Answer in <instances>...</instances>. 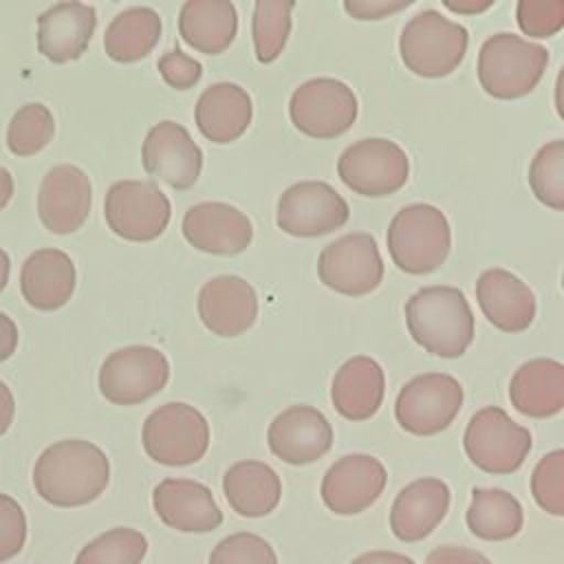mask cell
<instances>
[{
    "label": "cell",
    "instance_id": "obj_1",
    "mask_svg": "<svg viewBox=\"0 0 564 564\" xmlns=\"http://www.w3.org/2000/svg\"><path fill=\"white\" fill-rule=\"evenodd\" d=\"M110 480L106 454L90 441L66 438L48 445L35 460L33 487L53 507H82L104 494Z\"/></svg>",
    "mask_w": 564,
    "mask_h": 564
},
{
    "label": "cell",
    "instance_id": "obj_2",
    "mask_svg": "<svg viewBox=\"0 0 564 564\" xmlns=\"http://www.w3.org/2000/svg\"><path fill=\"white\" fill-rule=\"evenodd\" d=\"M412 339L430 355L454 359L474 341V313L456 286H425L405 302Z\"/></svg>",
    "mask_w": 564,
    "mask_h": 564
},
{
    "label": "cell",
    "instance_id": "obj_3",
    "mask_svg": "<svg viewBox=\"0 0 564 564\" xmlns=\"http://www.w3.org/2000/svg\"><path fill=\"white\" fill-rule=\"evenodd\" d=\"M392 262L410 273L436 271L449 253L452 231L445 214L427 203L405 205L394 214L386 234Z\"/></svg>",
    "mask_w": 564,
    "mask_h": 564
},
{
    "label": "cell",
    "instance_id": "obj_4",
    "mask_svg": "<svg viewBox=\"0 0 564 564\" xmlns=\"http://www.w3.org/2000/svg\"><path fill=\"white\" fill-rule=\"evenodd\" d=\"M549 51L513 33L489 35L478 51V82L496 99L529 95L542 79Z\"/></svg>",
    "mask_w": 564,
    "mask_h": 564
},
{
    "label": "cell",
    "instance_id": "obj_5",
    "mask_svg": "<svg viewBox=\"0 0 564 564\" xmlns=\"http://www.w3.org/2000/svg\"><path fill=\"white\" fill-rule=\"evenodd\" d=\"M467 29L434 9L410 18L399 37L403 64L421 77H445L456 70L467 53Z\"/></svg>",
    "mask_w": 564,
    "mask_h": 564
},
{
    "label": "cell",
    "instance_id": "obj_6",
    "mask_svg": "<svg viewBox=\"0 0 564 564\" xmlns=\"http://www.w3.org/2000/svg\"><path fill=\"white\" fill-rule=\"evenodd\" d=\"M141 441L152 460L167 467H183L205 456L209 447V425L194 405L165 403L145 419Z\"/></svg>",
    "mask_w": 564,
    "mask_h": 564
},
{
    "label": "cell",
    "instance_id": "obj_7",
    "mask_svg": "<svg viewBox=\"0 0 564 564\" xmlns=\"http://www.w3.org/2000/svg\"><path fill=\"white\" fill-rule=\"evenodd\" d=\"M467 458L487 474L516 471L531 452V432L518 425L502 408L478 410L463 436Z\"/></svg>",
    "mask_w": 564,
    "mask_h": 564
},
{
    "label": "cell",
    "instance_id": "obj_8",
    "mask_svg": "<svg viewBox=\"0 0 564 564\" xmlns=\"http://www.w3.org/2000/svg\"><path fill=\"white\" fill-rule=\"evenodd\" d=\"M463 397V386L447 372L416 375L397 394V423L416 436L438 434L460 412Z\"/></svg>",
    "mask_w": 564,
    "mask_h": 564
},
{
    "label": "cell",
    "instance_id": "obj_9",
    "mask_svg": "<svg viewBox=\"0 0 564 564\" xmlns=\"http://www.w3.org/2000/svg\"><path fill=\"white\" fill-rule=\"evenodd\" d=\"M337 174L355 194L381 198L405 185L410 161L405 150L390 139H361L341 152Z\"/></svg>",
    "mask_w": 564,
    "mask_h": 564
},
{
    "label": "cell",
    "instance_id": "obj_10",
    "mask_svg": "<svg viewBox=\"0 0 564 564\" xmlns=\"http://www.w3.org/2000/svg\"><path fill=\"white\" fill-rule=\"evenodd\" d=\"M170 200L152 181H117L108 187L104 216L112 234L132 242L159 238L170 223Z\"/></svg>",
    "mask_w": 564,
    "mask_h": 564
},
{
    "label": "cell",
    "instance_id": "obj_11",
    "mask_svg": "<svg viewBox=\"0 0 564 564\" xmlns=\"http://www.w3.org/2000/svg\"><path fill=\"white\" fill-rule=\"evenodd\" d=\"M352 88L333 77H315L293 90L289 115L293 126L313 139H335L357 119Z\"/></svg>",
    "mask_w": 564,
    "mask_h": 564
},
{
    "label": "cell",
    "instance_id": "obj_12",
    "mask_svg": "<svg viewBox=\"0 0 564 564\" xmlns=\"http://www.w3.org/2000/svg\"><path fill=\"white\" fill-rule=\"evenodd\" d=\"M170 379L167 357L152 346H126L106 357L99 392L115 405H137L159 394Z\"/></svg>",
    "mask_w": 564,
    "mask_h": 564
},
{
    "label": "cell",
    "instance_id": "obj_13",
    "mask_svg": "<svg viewBox=\"0 0 564 564\" xmlns=\"http://www.w3.org/2000/svg\"><path fill=\"white\" fill-rule=\"evenodd\" d=\"M317 275L335 293L359 297L375 291L383 280V260L377 240L355 231L326 245L317 258Z\"/></svg>",
    "mask_w": 564,
    "mask_h": 564
},
{
    "label": "cell",
    "instance_id": "obj_14",
    "mask_svg": "<svg viewBox=\"0 0 564 564\" xmlns=\"http://www.w3.org/2000/svg\"><path fill=\"white\" fill-rule=\"evenodd\" d=\"M348 203L324 181H300L278 200L275 223L295 238H317L339 229L348 220Z\"/></svg>",
    "mask_w": 564,
    "mask_h": 564
},
{
    "label": "cell",
    "instance_id": "obj_15",
    "mask_svg": "<svg viewBox=\"0 0 564 564\" xmlns=\"http://www.w3.org/2000/svg\"><path fill=\"white\" fill-rule=\"evenodd\" d=\"M143 170L172 189H189L203 170V152L176 121L154 123L141 148Z\"/></svg>",
    "mask_w": 564,
    "mask_h": 564
},
{
    "label": "cell",
    "instance_id": "obj_16",
    "mask_svg": "<svg viewBox=\"0 0 564 564\" xmlns=\"http://www.w3.org/2000/svg\"><path fill=\"white\" fill-rule=\"evenodd\" d=\"M386 480L388 474L379 458L348 454L326 469L322 478V500L333 513H361L383 494Z\"/></svg>",
    "mask_w": 564,
    "mask_h": 564
},
{
    "label": "cell",
    "instance_id": "obj_17",
    "mask_svg": "<svg viewBox=\"0 0 564 564\" xmlns=\"http://www.w3.org/2000/svg\"><path fill=\"white\" fill-rule=\"evenodd\" d=\"M93 187L88 174L70 163L46 172L37 192V216L53 234L77 231L90 212Z\"/></svg>",
    "mask_w": 564,
    "mask_h": 564
},
{
    "label": "cell",
    "instance_id": "obj_18",
    "mask_svg": "<svg viewBox=\"0 0 564 564\" xmlns=\"http://www.w3.org/2000/svg\"><path fill=\"white\" fill-rule=\"evenodd\" d=\"M267 443L280 460L289 465H308L330 449L333 427L317 408L291 405L271 421Z\"/></svg>",
    "mask_w": 564,
    "mask_h": 564
},
{
    "label": "cell",
    "instance_id": "obj_19",
    "mask_svg": "<svg viewBox=\"0 0 564 564\" xmlns=\"http://www.w3.org/2000/svg\"><path fill=\"white\" fill-rule=\"evenodd\" d=\"M185 240L205 253L236 256L251 245V220L229 203H198L183 216Z\"/></svg>",
    "mask_w": 564,
    "mask_h": 564
},
{
    "label": "cell",
    "instance_id": "obj_20",
    "mask_svg": "<svg viewBox=\"0 0 564 564\" xmlns=\"http://www.w3.org/2000/svg\"><path fill=\"white\" fill-rule=\"evenodd\" d=\"M198 317L220 337H238L258 317V295L240 275H218L198 291Z\"/></svg>",
    "mask_w": 564,
    "mask_h": 564
},
{
    "label": "cell",
    "instance_id": "obj_21",
    "mask_svg": "<svg viewBox=\"0 0 564 564\" xmlns=\"http://www.w3.org/2000/svg\"><path fill=\"white\" fill-rule=\"evenodd\" d=\"M152 505L163 524L183 533H207L223 524V511L212 491L189 478H165L152 491Z\"/></svg>",
    "mask_w": 564,
    "mask_h": 564
},
{
    "label": "cell",
    "instance_id": "obj_22",
    "mask_svg": "<svg viewBox=\"0 0 564 564\" xmlns=\"http://www.w3.org/2000/svg\"><path fill=\"white\" fill-rule=\"evenodd\" d=\"M97 26L95 7L57 2L37 15V51L53 64L79 59Z\"/></svg>",
    "mask_w": 564,
    "mask_h": 564
},
{
    "label": "cell",
    "instance_id": "obj_23",
    "mask_svg": "<svg viewBox=\"0 0 564 564\" xmlns=\"http://www.w3.org/2000/svg\"><path fill=\"white\" fill-rule=\"evenodd\" d=\"M476 300L482 315L505 333H522L535 319L533 291L507 269H487L476 282Z\"/></svg>",
    "mask_w": 564,
    "mask_h": 564
},
{
    "label": "cell",
    "instance_id": "obj_24",
    "mask_svg": "<svg viewBox=\"0 0 564 564\" xmlns=\"http://www.w3.org/2000/svg\"><path fill=\"white\" fill-rule=\"evenodd\" d=\"M449 509V487L441 478H419L405 485L390 509V529L401 542L427 538Z\"/></svg>",
    "mask_w": 564,
    "mask_h": 564
},
{
    "label": "cell",
    "instance_id": "obj_25",
    "mask_svg": "<svg viewBox=\"0 0 564 564\" xmlns=\"http://www.w3.org/2000/svg\"><path fill=\"white\" fill-rule=\"evenodd\" d=\"M253 106L249 93L234 82L205 88L194 108L196 128L212 143H231L249 128Z\"/></svg>",
    "mask_w": 564,
    "mask_h": 564
},
{
    "label": "cell",
    "instance_id": "obj_26",
    "mask_svg": "<svg viewBox=\"0 0 564 564\" xmlns=\"http://www.w3.org/2000/svg\"><path fill=\"white\" fill-rule=\"evenodd\" d=\"M75 264L62 249L33 251L20 271V291L37 311L62 308L75 291Z\"/></svg>",
    "mask_w": 564,
    "mask_h": 564
},
{
    "label": "cell",
    "instance_id": "obj_27",
    "mask_svg": "<svg viewBox=\"0 0 564 564\" xmlns=\"http://www.w3.org/2000/svg\"><path fill=\"white\" fill-rule=\"evenodd\" d=\"M511 405L531 419H546L564 408V366L538 357L524 361L509 381Z\"/></svg>",
    "mask_w": 564,
    "mask_h": 564
},
{
    "label": "cell",
    "instance_id": "obj_28",
    "mask_svg": "<svg viewBox=\"0 0 564 564\" xmlns=\"http://www.w3.org/2000/svg\"><path fill=\"white\" fill-rule=\"evenodd\" d=\"M383 392V370L372 357L366 355H357L341 364L330 386L333 405L348 421H366L377 414Z\"/></svg>",
    "mask_w": 564,
    "mask_h": 564
},
{
    "label": "cell",
    "instance_id": "obj_29",
    "mask_svg": "<svg viewBox=\"0 0 564 564\" xmlns=\"http://www.w3.org/2000/svg\"><path fill=\"white\" fill-rule=\"evenodd\" d=\"M238 13L229 0H187L178 13V33L185 44L218 55L234 42Z\"/></svg>",
    "mask_w": 564,
    "mask_h": 564
},
{
    "label": "cell",
    "instance_id": "obj_30",
    "mask_svg": "<svg viewBox=\"0 0 564 564\" xmlns=\"http://www.w3.org/2000/svg\"><path fill=\"white\" fill-rule=\"evenodd\" d=\"M229 507L245 518L271 513L282 496V482L273 467L262 460H238L223 476Z\"/></svg>",
    "mask_w": 564,
    "mask_h": 564
},
{
    "label": "cell",
    "instance_id": "obj_31",
    "mask_svg": "<svg viewBox=\"0 0 564 564\" xmlns=\"http://www.w3.org/2000/svg\"><path fill=\"white\" fill-rule=\"evenodd\" d=\"M161 37V18L150 7H130L112 18L104 33L106 55L130 64L143 59Z\"/></svg>",
    "mask_w": 564,
    "mask_h": 564
},
{
    "label": "cell",
    "instance_id": "obj_32",
    "mask_svg": "<svg viewBox=\"0 0 564 564\" xmlns=\"http://www.w3.org/2000/svg\"><path fill=\"white\" fill-rule=\"evenodd\" d=\"M467 527L480 540H509L520 533L524 516L516 496L505 489H474Z\"/></svg>",
    "mask_w": 564,
    "mask_h": 564
},
{
    "label": "cell",
    "instance_id": "obj_33",
    "mask_svg": "<svg viewBox=\"0 0 564 564\" xmlns=\"http://www.w3.org/2000/svg\"><path fill=\"white\" fill-rule=\"evenodd\" d=\"M291 0H258L251 18L256 57L262 64L273 62L291 33Z\"/></svg>",
    "mask_w": 564,
    "mask_h": 564
},
{
    "label": "cell",
    "instance_id": "obj_34",
    "mask_svg": "<svg viewBox=\"0 0 564 564\" xmlns=\"http://www.w3.org/2000/svg\"><path fill=\"white\" fill-rule=\"evenodd\" d=\"M148 540L130 527H115L90 540L75 557V564H141Z\"/></svg>",
    "mask_w": 564,
    "mask_h": 564
},
{
    "label": "cell",
    "instance_id": "obj_35",
    "mask_svg": "<svg viewBox=\"0 0 564 564\" xmlns=\"http://www.w3.org/2000/svg\"><path fill=\"white\" fill-rule=\"evenodd\" d=\"M55 134L53 112L44 104H26L18 108L7 130V148L15 156L37 154Z\"/></svg>",
    "mask_w": 564,
    "mask_h": 564
},
{
    "label": "cell",
    "instance_id": "obj_36",
    "mask_svg": "<svg viewBox=\"0 0 564 564\" xmlns=\"http://www.w3.org/2000/svg\"><path fill=\"white\" fill-rule=\"evenodd\" d=\"M529 185L540 203L564 209V141L555 139L538 150L529 165Z\"/></svg>",
    "mask_w": 564,
    "mask_h": 564
},
{
    "label": "cell",
    "instance_id": "obj_37",
    "mask_svg": "<svg viewBox=\"0 0 564 564\" xmlns=\"http://www.w3.org/2000/svg\"><path fill=\"white\" fill-rule=\"evenodd\" d=\"M531 494L540 509L564 516V452L555 449L540 458L531 474Z\"/></svg>",
    "mask_w": 564,
    "mask_h": 564
},
{
    "label": "cell",
    "instance_id": "obj_38",
    "mask_svg": "<svg viewBox=\"0 0 564 564\" xmlns=\"http://www.w3.org/2000/svg\"><path fill=\"white\" fill-rule=\"evenodd\" d=\"M209 564H278V557L264 538L240 531L214 546Z\"/></svg>",
    "mask_w": 564,
    "mask_h": 564
},
{
    "label": "cell",
    "instance_id": "obj_39",
    "mask_svg": "<svg viewBox=\"0 0 564 564\" xmlns=\"http://www.w3.org/2000/svg\"><path fill=\"white\" fill-rule=\"evenodd\" d=\"M518 26L531 37H551L564 26V0H520Z\"/></svg>",
    "mask_w": 564,
    "mask_h": 564
},
{
    "label": "cell",
    "instance_id": "obj_40",
    "mask_svg": "<svg viewBox=\"0 0 564 564\" xmlns=\"http://www.w3.org/2000/svg\"><path fill=\"white\" fill-rule=\"evenodd\" d=\"M26 542V516L15 498L0 494V562L15 557Z\"/></svg>",
    "mask_w": 564,
    "mask_h": 564
},
{
    "label": "cell",
    "instance_id": "obj_41",
    "mask_svg": "<svg viewBox=\"0 0 564 564\" xmlns=\"http://www.w3.org/2000/svg\"><path fill=\"white\" fill-rule=\"evenodd\" d=\"M156 68H159L161 77L165 79V84L176 90L192 88L194 84H198V79L203 75L200 62L185 55L181 48H172V51L163 53L156 62Z\"/></svg>",
    "mask_w": 564,
    "mask_h": 564
},
{
    "label": "cell",
    "instance_id": "obj_42",
    "mask_svg": "<svg viewBox=\"0 0 564 564\" xmlns=\"http://www.w3.org/2000/svg\"><path fill=\"white\" fill-rule=\"evenodd\" d=\"M412 0H346L344 9L355 20H381L401 9H408Z\"/></svg>",
    "mask_w": 564,
    "mask_h": 564
},
{
    "label": "cell",
    "instance_id": "obj_43",
    "mask_svg": "<svg viewBox=\"0 0 564 564\" xmlns=\"http://www.w3.org/2000/svg\"><path fill=\"white\" fill-rule=\"evenodd\" d=\"M425 564H491L482 553L458 546V544H443L430 551Z\"/></svg>",
    "mask_w": 564,
    "mask_h": 564
},
{
    "label": "cell",
    "instance_id": "obj_44",
    "mask_svg": "<svg viewBox=\"0 0 564 564\" xmlns=\"http://www.w3.org/2000/svg\"><path fill=\"white\" fill-rule=\"evenodd\" d=\"M18 348V326L0 311V361H7Z\"/></svg>",
    "mask_w": 564,
    "mask_h": 564
},
{
    "label": "cell",
    "instance_id": "obj_45",
    "mask_svg": "<svg viewBox=\"0 0 564 564\" xmlns=\"http://www.w3.org/2000/svg\"><path fill=\"white\" fill-rule=\"evenodd\" d=\"M350 564H414V560L394 551H368L355 557Z\"/></svg>",
    "mask_w": 564,
    "mask_h": 564
},
{
    "label": "cell",
    "instance_id": "obj_46",
    "mask_svg": "<svg viewBox=\"0 0 564 564\" xmlns=\"http://www.w3.org/2000/svg\"><path fill=\"white\" fill-rule=\"evenodd\" d=\"M15 414V399L11 388L0 379V436L9 430Z\"/></svg>",
    "mask_w": 564,
    "mask_h": 564
},
{
    "label": "cell",
    "instance_id": "obj_47",
    "mask_svg": "<svg viewBox=\"0 0 564 564\" xmlns=\"http://www.w3.org/2000/svg\"><path fill=\"white\" fill-rule=\"evenodd\" d=\"M443 4L454 13H480L487 11L494 4V0H443Z\"/></svg>",
    "mask_w": 564,
    "mask_h": 564
},
{
    "label": "cell",
    "instance_id": "obj_48",
    "mask_svg": "<svg viewBox=\"0 0 564 564\" xmlns=\"http://www.w3.org/2000/svg\"><path fill=\"white\" fill-rule=\"evenodd\" d=\"M11 196H13V176L7 167L0 165V212L11 200Z\"/></svg>",
    "mask_w": 564,
    "mask_h": 564
},
{
    "label": "cell",
    "instance_id": "obj_49",
    "mask_svg": "<svg viewBox=\"0 0 564 564\" xmlns=\"http://www.w3.org/2000/svg\"><path fill=\"white\" fill-rule=\"evenodd\" d=\"M9 273H11V260H9L7 251L0 247V293L4 291V286L9 282Z\"/></svg>",
    "mask_w": 564,
    "mask_h": 564
}]
</instances>
